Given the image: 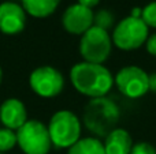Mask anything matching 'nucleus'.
Listing matches in <instances>:
<instances>
[{
  "mask_svg": "<svg viewBox=\"0 0 156 154\" xmlns=\"http://www.w3.org/2000/svg\"><path fill=\"white\" fill-rule=\"evenodd\" d=\"M27 122L26 106L18 98H7L0 105V123L3 127L16 131Z\"/></svg>",
  "mask_w": 156,
  "mask_h": 154,
  "instance_id": "obj_11",
  "label": "nucleus"
},
{
  "mask_svg": "<svg viewBox=\"0 0 156 154\" xmlns=\"http://www.w3.org/2000/svg\"><path fill=\"white\" fill-rule=\"evenodd\" d=\"M115 23V16L110 10H99L97 12L93 14V26L100 27L103 30H110Z\"/></svg>",
  "mask_w": 156,
  "mask_h": 154,
  "instance_id": "obj_16",
  "label": "nucleus"
},
{
  "mask_svg": "<svg viewBox=\"0 0 156 154\" xmlns=\"http://www.w3.org/2000/svg\"><path fill=\"white\" fill-rule=\"evenodd\" d=\"M130 154H156V149L148 142H138L133 145Z\"/></svg>",
  "mask_w": 156,
  "mask_h": 154,
  "instance_id": "obj_18",
  "label": "nucleus"
},
{
  "mask_svg": "<svg viewBox=\"0 0 156 154\" xmlns=\"http://www.w3.org/2000/svg\"><path fill=\"white\" fill-rule=\"evenodd\" d=\"M78 3H80L81 5H85V7H88V8H93V7H96L97 4L100 3V0H78Z\"/></svg>",
  "mask_w": 156,
  "mask_h": 154,
  "instance_id": "obj_20",
  "label": "nucleus"
},
{
  "mask_svg": "<svg viewBox=\"0 0 156 154\" xmlns=\"http://www.w3.org/2000/svg\"><path fill=\"white\" fill-rule=\"evenodd\" d=\"M15 146H18L16 142V131H12L10 128L0 127V153H7L12 150Z\"/></svg>",
  "mask_w": 156,
  "mask_h": 154,
  "instance_id": "obj_15",
  "label": "nucleus"
},
{
  "mask_svg": "<svg viewBox=\"0 0 156 154\" xmlns=\"http://www.w3.org/2000/svg\"><path fill=\"white\" fill-rule=\"evenodd\" d=\"M29 86L38 97L52 98L62 93L65 78L62 72L52 65H41L32 71L29 76Z\"/></svg>",
  "mask_w": 156,
  "mask_h": 154,
  "instance_id": "obj_7",
  "label": "nucleus"
},
{
  "mask_svg": "<svg viewBox=\"0 0 156 154\" xmlns=\"http://www.w3.org/2000/svg\"><path fill=\"white\" fill-rule=\"evenodd\" d=\"M105 154H130L133 149V139L123 128H115L107 136L104 142Z\"/></svg>",
  "mask_w": 156,
  "mask_h": 154,
  "instance_id": "obj_12",
  "label": "nucleus"
},
{
  "mask_svg": "<svg viewBox=\"0 0 156 154\" xmlns=\"http://www.w3.org/2000/svg\"><path fill=\"white\" fill-rule=\"evenodd\" d=\"M2 79H3V71H2V68H0V83H2Z\"/></svg>",
  "mask_w": 156,
  "mask_h": 154,
  "instance_id": "obj_23",
  "label": "nucleus"
},
{
  "mask_svg": "<svg viewBox=\"0 0 156 154\" xmlns=\"http://www.w3.org/2000/svg\"><path fill=\"white\" fill-rule=\"evenodd\" d=\"M141 19L145 22V25L148 27L156 29V0L151 2L143 8V15Z\"/></svg>",
  "mask_w": 156,
  "mask_h": 154,
  "instance_id": "obj_17",
  "label": "nucleus"
},
{
  "mask_svg": "<svg viewBox=\"0 0 156 154\" xmlns=\"http://www.w3.org/2000/svg\"><path fill=\"white\" fill-rule=\"evenodd\" d=\"M70 81L78 93L89 98L107 97L114 86V75L107 67L88 62L77 63L71 67Z\"/></svg>",
  "mask_w": 156,
  "mask_h": 154,
  "instance_id": "obj_1",
  "label": "nucleus"
},
{
  "mask_svg": "<svg viewBox=\"0 0 156 154\" xmlns=\"http://www.w3.org/2000/svg\"><path fill=\"white\" fill-rule=\"evenodd\" d=\"M112 45L110 32L92 26L88 32L81 35L80 53L83 62L103 64L110 57Z\"/></svg>",
  "mask_w": 156,
  "mask_h": 154,
  "instance_id": "obj_5",
  "label": "nucleus"
},
{
  "mask_svg": "<svg viewBox=\"0 0 156 154\" xmlns=\"http://www.w3.org/2000/svg\"><path fill=\"white\" fill-rule=\"evenodd\" d=\"M149 74L138 65H126L114 76V85L127 98H140L149 92Z\"/></svg>",
  "mask_w": 156,
  "mask_h": 154,
  "instance_id": "obj_8",
  "label": "nucleus"
},
{
  "mask_svg": "<svg viewBox=\"0 0 156 154\" xmlns=\"http://www.w3.org/2000/svg\"><path fill=\"white\" fill-rule=\"evenodd\" d=\"M52 146L58 149H69L81 139L82 124L76 113L67 109L58 111L52 115L48 126Z\"/></svg>",
  "mask_w": 156,
  "mask_h": 154,
  "instance_id": "obj_3",
  "label": "nucleus"
},
{
  "mask_svg": "<svg viewBox=\"0 0 156 154\" xmlns=\"http://www.w3.org/2000/svg\"><path fill=\"white\" fill-rule=\"evenodd\" d=\"M0 154H4V153H0Z\"/></svg>",
  "mask_w": 156,
  "mask_h": 154,
  "instance_id": "obj_24",
  "label": "nucleus"
},
{
  "mask_svg": "<svg viewBox=\"0 0 156 154\" xmlns=\"http://www.w3.org/2000/svg\"><path fill=\"white\" fill-rule=\"evenodd\" d=\"M93 14L90 8L80 3L71 4L62 15L63 29L73 35H82L93 26Z\"/></svg>",
  "mask_w": 156,
  "mask_h": 154,
  "instance_id": "obj_9",
  "label": "nucleus"
},
{
  "mask_svg": "<svg viewBox=\"0 0 156 154\" xmlns=\"http://www.w3.org/2000/svg\"><path fill=\"white\" fill-rule=\"evenodd\" d=\"M148 85H149V92L156 93V72L151 74L148 78Z\"/></svg>",
  "mask_w": 156,
  "mask_h": 154,
  "instance_id": "obj_21",
  "label": "nucleus"
},
{
  "mask_svg": "<svg viewBox=\"0 0 156 154\" xmlns=\"http://www.w3.org/2000/svg\"><path fill=\"white\" fill-rule=\"evenodd\" d=\"M145 48H147V52H148L149 55L156 56V33L148 35L147 42H145Z\"/></svg>",
  "mask_w": 156,
  "mask_h": 154,
  "instance_id": "obj_19",
  "label": "nucleus"
},
{
  "mask_svg": "<svg viewBox=\"0 0 156 154\" xmlns=\"http://www.w3.org/2000/svg\"><path fill=\"white\" fill-rule=\"evenodd\" d=\"M121 112L115 101L107 97L90 98L83 111V123L85 127L96 138L107 136L115 126L118 124Z\"/></svg>",
  "mask_w": 156,
  "mask_h": 154,
  "instance_id": "obj_2",
  "label": "nucleus"
},
{
  "mask_svg": "<svg viewBox=\"0 0 156 154\" xmlns=\"http://www.w3.org/2000/svg\"><path fill=\"white\" fill-rule=\"evenodd\" d=\"M149 35V27L141 18L126 16L114 26L112 44L121 51H134L147 42Z\"/></svg>",
  "mask_w": 156,
  "mask_h": 154,
  "instance_id": "obj_4",
  "label": "nucleus"
},
{
  "mask_svg": "<svg viewBox=\"0 0 156 154\" xmlns=\"http://www.w3.org/2000/svg\"><path fill=\"white\" fill-rule=\"evenodd\" d=\"M22 7L33 18H47L59 7L60 0H21Z\"/></svg>",
  "mask_w": 156,
  "mask_h": 154,
  "instance_id": "obj_13",
  "label": "nucleus"
},
{
  "mask_svg": "<svg viewBox=\"0 0 156 154\" xmlns=\"http://www.w3.org/2000/svg\"><path fill=\"white\" fill-rule=\"evenodd\" d=\"M26 11L16 2H4L0 4V32L7 35H15L25 29Z\"/></svg>",
  "mask_w": 156,
  "mask_h": 154,
  "instance_id": "obj_10",
  "label": "nucleus"
},
{
  "mask_svg": "<svg viewBox=\"0 0 156 154\" xmlns=\"http://www.w3.org/2000/svg\"><path fill=\"white\" fill-rule=\"evenodd\" d=\"M141 15H143V8H140V7H136V8H133V10L130 11V16L141 18Z\"/></svg>",
  "mask_w": 156,
  "mask_h": 154,
  "instance_id": "obj_22",
  "label": "nucleus"
},
{
  "mask_svg": "<svg viewBox=\"0 0 156 154\" xmlns=\"http://www.w3.org/2000/svg\"><path fill=\"white\" fill-rule=\"evenodd\" d=\"M16 142L25 154H48L52 147L48 128L40 120H27L16 130Z\"/></svg>",
  "mask_w": 156,
  "mask_h": 154,
  "instance_id": "obj_6",
  "label": "nucleus"
},
{
  "mask_svg": "<svg viewBox=\"0 0 156 154\" xmlns=\"http://www.w3.org/2000/svg\"><path fill=\"white\" fill-rule=\"evenodd\" d=\"M67 154H105L104 145L96 136L81 138L67 149Z\"/></svg>",
  "mask_w": 156,
  "mask_h": 154,
  "instance_id": "obj_14",
  "label": "nucleus"
}]
</instances>
